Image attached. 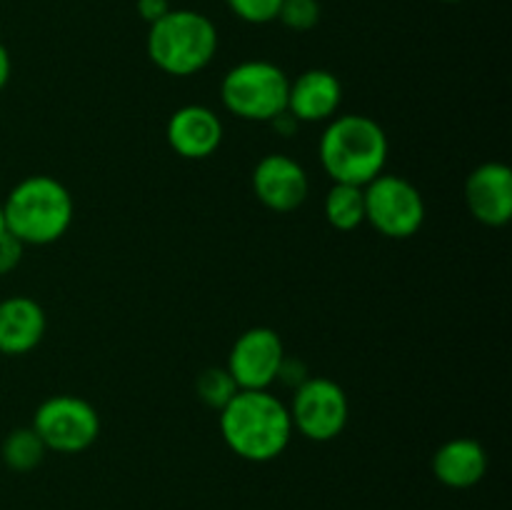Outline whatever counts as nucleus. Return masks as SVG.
Masks as SVG:
<instances>
[{
  "label": "nucleus",
  "mask_w": 512,
  "mask_h": 510,
  "mask_svg": "<svg viewBox=\"0 0 512 510\" xmlns=\"http://www.w3.org/2000/svg\"><path fill=\"white\" fill-rule=\"evenodd\" d=\"M230 13L250 25H265L278 20L283 0H225Z\"/></svg>",
  "instance_id": "aec40b11"
},
{
  "label": "nucleus",
  "mask_w": 512,
  "mask_h": 510,
  "mask_svg": "<svg viewBox=\"0 0 512 510\" xmlns=\"http://www.w3.org/2000/svg\"><path fill=\"white\" fill-rule=\"evenodd\" d=\"M390 140L383 125L363 113L335 115L320 135V165L333 183L365 185L385 173Z\"/></svg>",
  "instance_id": "f03ea898"
},
{
  "label": "nucleus",
  "mask_w": 512,
  "mask_h": 510,
  "mask_svg": "<svg viewBox=\"0 0 512 510\" xmlns=\"http://www.w3.org/2000/svg\"><path fill=\"white\" fill-rule=\"evenodd\" d=\"M445 3H463V0H445Z\"/></svg>",
  "instance_id": "bb28decb"
},
{
  "label": "nucleus",
  "mask_w": 512,
  "mask_h": 510,
  "mask_svg": "<svg viewBox=\"0 0 512 510\" xmlns=\"http://www.w3.org/2000/svg\"><path fill=\"white\" fill-rule=\"evenodd\" d=\"M365 193V223L390 240H408L425 223L423 193L408 178L383 173L370 180Z\"/></svg>",
  "instance_id": "423d86ee"
},
{
  "label": "nucleus",
  "mask_w": 512,
  "mask_h": 510,
  "mask_svg": "<svg viewBox=\"0 0 512 510\" xmlns=\"http://www.w3.org/2000/svg\"><path fill=\"white\" fill-rule=\"evenodd\" d=\"M465 205L478 223L503 228L512 218V170L490 160L478 165L465 180Z\"/></svg>",
  "instance_id": "9b49d317"
},
{
  "label": "nucleus",
  "mask_w": 512,
  "mask_h": 510,
  "mask_svg": "<svg viewBox=\"0 0 512 510\" xmlns=\"http://www.w3.org/2000/svg\"><path fill=\"white\" fill-rule=\"evenodd\" d=\"M10 75H13V60H10L8 48L0 43V93H3L5 85L10 83Z\"/></svg>",
  "instance_id": "393cba45"
},
{
  "label": "nucleus",
  "mask_w": 512,
  "mask_h": 510,
  "mask_svg": "<svg viewBox=\"0 0 512 510\" xmlns=\"http://www.w3.org/2000/svg\"><path fill=\"white\" fill-rule=\"evenodd\" d=\"M30 428L40 435L48 450L75 455L88 450L98 440L100 415L93 403L80 395L60 393L38 405Z\"/></svg>",
  "instance_id": "0eeeda50"
},
{
  "label": "nucleus",
  "mask_w": 512,
  "mask_h": 510,
  "mask_svg": "<svg viewBox=\"0 0 512 510\" xmlns=\"http://www.w3.org/2000/svg\"><path fill=\"white\" fill-rule=\"evenodd\" d=\"M343 103V83L325 68H310L290 80L288 113L303 123H328Z\"/></svg>",
  "instance_id": "ddd939ff"
},
{
  "label": "nucleus",
  "mask_w": 512,
  "mask_h": 510,
  "mask_svg": "<svg viewBox=\"0 0 512 510\" xmlns=\"http://www.w3.org/2000/svg\"><path fill=\"white\" fill-rule=\"evenodd\" d=\"M293 433L288 405L270 390H238L220 410V435L225 445L248 463L280 458Z\"/></svg>",
  "instance_id": "f257e3e1"
},
{
  "label": "nucleus",
  "mask_w": 512,
  "mask_h": 510,
  "mask_svg": "<svg viewBox=\"0 0 512 510\" xmlns=\"http://www.w3.org/2000/svg\"><path fill=\"white\" fill-rule=\"evenodd\" d=\"M323 215L335 230H358L365 223V193L360 185L333 183V188L325 193Z\"/></svg>",
  "instance_id": "dca6fc26"
},
{
  "label": "nucleus",
  "mask_w": 512,
  "mask_h": 510,
  "mask_svg": "<svg viewBox=\"0 0 512 510\" xmlns=\"http://www.w3.org/2000/svg\"><path fill=\"white\" fill-rule=\"evenodd\" d=\"M223 120L208 105H183L165 125L168 145L185 160H205L218 153L223 143Z\"/></svg>",
  "instance_id": "f8f14e48"
},
{
  "label": "nucleus",
  "mask_w": 512,
  "mask_h": 510,
  "mask_svg": "<svg viewBox=\"0 0 512 510\" xmlns=\"http://www.w3.org/2000/svg\"><path fill=\"white\" fill-rule=\"evenodd\" d=\"M293 430L313 443H330L345 430L350 420V400L335 380L310 375L295 388L290 403Z\"/></svg>",
  "instance_id": "6e6552de"
},
{
  "label": "nucleus",
  "mask_w": 512,
  "mask_h": 510,
  "mask_svg": "<svg viewBox=\"0 0 512 510\" xmlns=\"http://www.w3.org/2000/svg\"><path fill=\"white\" fill-rule=\"evenodd\" d=\"M145 48L150 63L165 75L190 78L213 63L218 53V28L198 10L173 8L150 25Z\"/></svg>",
  "instance_id": "20e7f679"
},
{
  "label": "nucleus",
  "mask_w": 512,
  "mask_h": 510,
  "mask_svg": "<svg viewBox=\"0 0 512 510\" xmlns=\"http://www.w3.org/2000/svg\"><path fill=\"white\" fill-rule=\"evenodd\" d=\"M3 215L8 233L23 245H50L73 225L75 203L53 175H28L8 193Z\"/></svg>",
  "instance_id": "7ed1b4c3"
},
{
  "label": "nucleus",
  "mask_w": 512,
  "mask_h": 510,
  "mask_svg": "<svg viewBox=\"0 0 512 510\" xmlns=\"http://www.w3.org/2000/svg\"><path fill=\"white\" fill-rule=\"evenodd\" d=\"M278 20L290 30H313L320 23V3L318 0H283Z\"/></svg>",
  "instance_id": "6ab92c4d"
},
{
  "label": "nucleus",
  "mask_w": 512,
  "mask_h": 510,
  "mask_svg": "<svg viewBox=\"0 0 512 510\" xmlns=\"http://www.w3.org/2000/svg\"><path fill=\"white\" fill-rule=\"evenodd\" d=\"M45 453H48V448L33 428L10 430L3 440V448H0L3 463L15 473H30V470L38 468Z\"/></svg>",
  "instance_id": "f3484780"
},
{
  "label": "nucleus",
  "mask_w": 512,
  "mask_h": 510,
  "mask_svg": "<svg viewBox=\"0 0 512 510\" xmlns=\"http://www.w3.org/2000/svg\"><path fill=\"white\" fill-rule=\"evenodd\" d=\"M8 233V228H5V215H3V205H0V235Z\"/></svg>",
  "instance_id": "a878e982"
},
{
  "label": "nucleus",
  "mask_w": 512,
  "mask_h": 510,
  "mask_svg": "<svg viewBox=\"0 0 512 510\" xmlns=\"http://www.w3.org/2000/svg\"><path fill=\"white\" fill-rule=\"evenodd\" d=\"M290 78L270 60H245L230 68L220 83L225 110L248 123H270L288 110Z\"/></svg>",
  "instance_id": "39448f33"
},
{
  "label": "nucleus",
  "mask_w": 512,
  "mask_h": 510,
  "mask_svg": "<svg viewBox=\"0 0 512 510\" xmlns=\"http://www.w3.org/2000/svg\"><path fill=\"white\" fill-rule=\"evenodd\" d=\"M270 125H273V128L278 130L283 138H290V135L298 133V128H300V123L293 118V115L288 113V110H285V113H280V115H275V118L270 120Z\"/></svg>",
  "instance_id": "b1692460"
},
{
  "label": "nucleus",
  "mask_w": 512,
  "mask_h": 510,
  "mask_svg": "<svg viewBox=\"0 0 512 510\" xmlns=\"http://www.w3.org/2000/svg\"><path fill=\"white\" fill-rule=\"evenodd\" d=\"M23 250L25 245L15 235H0V275H8L18 268L20 260H23Z\"/></svg>",
  "instance_id": "412c9836"
},
{
  "label": "nucleus",
  "mask_w": 512,
  "mask_h": 510,
  "mask_svg": "<svg viewBox=\"0 0 512 510\" xmlns=\"http://www.w3.org/2000/svg\"><path fill=\"white\" fill-rule=\"evenodd\" d=\"M308 378H310V373H308V368H305L303 360H298V358L290 360L288 355H285L283 365H280V370H278V380H280V383L293 385V388H298V385H303Z\"/></svg>",
  "instance_id": "4be33fe9"
},
{
  "label": "nucleus",
  "mask_w": 512,
  "mask_h": 510,
  "mask_svg": "<svg viewBox=\"0 0 512 510\" xmlns=\"http://www.w3.org/2000/svg\"><path fill=\"white\" fill-rule=\"evenodd\" d=\"M135 10H138L145 23L153 25L160 18H165L173 8H170V0H135Z\"/></svg>",
  "instance_id": "5701e85b"
},
{
  "label": "nucleus",
  "mask_w": 512,
  "mask_h": 510,
  "mask_svg": "<svg viewBox=\"0 0 512 510\" xmlns=\"http://www.w3.org/2000/svg\"><path fill=\"white\" fill-rule=\"evenodd\" d=\"M238 390L240 388L235 385L228 368H205L198 375V380H195V393H198L200 403L208 405V408H215L218 413L233 400V395Z\"/></svg>",
  "instance_id": "a211bd4d"
},
{
  "label": "nucleus",
  "mask_w": 512,
  "mask_h": 510,
  "mask_svg": "<svg viewBox=\"0 0 512 510\" xmlns=\"http://www.w3.org/2000/svg\"><path fill=\"white\" fill-rule=\"evenodd\" d=\"M48 318L38 300L28 295H10L0 300V353L25 355L43 340Z\"/></svg>",
  "instance_id": "4468645a"
},
{
  "label": "nucleus",
  "mask_w": 512,
  "mask_h": 510,
  "mask_svg": "<svg viewBox=\"0 0 512 510\" xmlns=\"http://www.w3.org/2000/svg\"><path fill=\"white\" fill-rule=\"evenodd\" d=\"M438 483L453 490H468L488 473V453L475 438H450L430 460Z\"/></svg>",
  "instance_id": "2eb2a0df"
},
{
  "label": "nucleus",
  "mask_w": 512,
  "mask_h": 510,
  "mask_svg": "<svg viewBox=\"0 0 512 510\" xmlns=\"http://www.w3.org/2000/svg\"><path fill=\"white\" fill-rule=\"evenodd\" d=\"M253 193L273 213H293L308 200L310 178L290 155L268 153L253 170Z\"/></svg>",
  "instance_id": "9d476101"
},
{
  "label": "nucleus",
  "mask_w": 512,
  "mask_h": 510,
  "mask_svg": "<svg viewBox=\"0 0 512 510\" xmlns=\"http://www.w3.org/2000/svg\"><path fill=\"white\" fill-rule=\"evenodd\" d=\"M285 358L283 338L273 328L255 325L238 335L228 353V373L240 390H268L278 380Z\"/></svg>",
  "instance_id": "1a4fd4ad"
}]
</instances>
